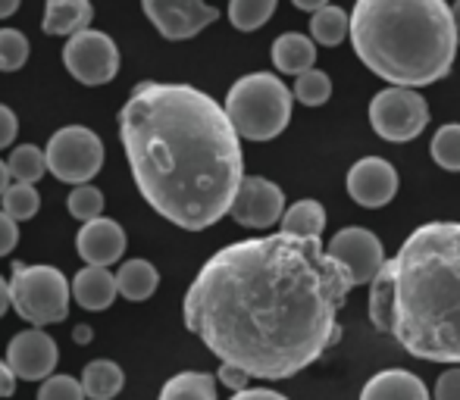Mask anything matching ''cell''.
I'll return each instance as SVG.
<instances>
[{
    "instance_id": "b9f144b4",
    "label": "cell",
    "mask_w": 460,
    "mask_h": 400,
    "mask_svg": "<svg viewBox=\"0 0 460 400\" xmlns=\"http://www.w3.org/2000/svg\"><path fill=\"white\" fill-rule=\"evenodd\" d=\"M19 4H22V0H0V19H10L13 13L19 10Z\"/></svg>"
},
{
    "instance_id": "8fae6325",
    "label": "cell",
    "mask_w": 460,
    "mask_h": 400,
    "mask_svg": "<svg viewBox=\"0 0 460 400\" xmlns=\"http://www.w3.org/2000/svg\"><path fill=\"white\" fill-rule=\"evenodd\" d=\"M329 257L341 263V266L351 273V279L358 285H369V282L379 275V269L385 266V248L369 229H341L332 235V241L326 244Z\"/></svg>"
},
{
    "instance_id": "d6986e66",
    "label": "cell",
    "mask_w": 460,
    "mask_h": 400,
    "mask_svg": "<svg viewBox=\"0 0 460 400\" xmlns=\"http://www.w3.org/2000/svg\"><path fill=\"white\" fill-rule=\"evenodd\" d=\"M316 63V44L314 38L301 35V31H285L273 41V66L282 75H301L314 69Z\"/></svg>"
},
{
    "instance_id": "4316f807",
    "label": "cell",
    "mask_w": 460,
    "mask_h": 400,
    "mask_svg": "<svg viewBox=\"0 0 460 400\" xmlns=\"http://www.w3.org/2000/svg\"><path fill=\"white\" fill-rule=\"evenodd\" d=\"M429 153L442 170L460 172V122H448L432 135Z\"/></svg>"
},
{
    "instance_id": "1f68e13d",
    "label": "cell",
    "mask_w": 460,
    "mask_h": 400,
    "mask_svg": "<svg viewBox=\"0 0 460 400\" xmlns=\"http://www.w3.org/2000/svg\"><path fill=\"white\" fill-rule=\"evenodd\" d=\"M85 388H82V378L73 376H50L44 378L38 400H85Z\"/></svg>"
},
{
    "instance_id": "277c9868",
    "label": "cell",
    "mask_w": 460,
    "mask_h": 400,
    "mask_svg": "<svg viewBox=\"0 0 460 400\" xmlns=\"http://www.w3.org/2000/svg\"><path fill=\"white\" fill-rule=\"evenodd\" d=\"M351 44L360 63L388 85L426 88L455 66V10L448 0H358Z\"/></svg>"
},
{
    "instance_id": "d4e9b609",
    "label": "cell",
    "mask_w": 460,
    "mask_h": 400,
    "mask_svg": "<svg viewBox=\"0 0 460 400\" xmlns=\"http://www.w3.org/2000/svg\"><path fill=\"white\" fill-rule=\"evenodd\" d=\"M10 176H13V182H29V185H35V182H41L44 178V172H50L48 170V153L41 151V147H35V144H19L16 151L10 153Z\"/></svg>"
},
{
    "instance_id": "e575fe53",
    "label": "cell",
    "mask_w": 460,
    "mask_h": 400,
    "mask_svg": "<svg viewBox=\"0 0 460 400\" xmlns=\"http://www.w3.org/2000/svg\"><path fill=\"white\" fill-rule=\"evenodd\" d=\"M436 400H460V370H448L436 382Z\"/></svg>"
},
{
    "instance_id": "7a4b0ae2",
    "label": "cell",
    "mask_w": 460,
    "mask_h": 400,
    "mask_svg": "<svg viewBox=\"0 0 460 400\" xmlns=\"http://www.w3.org/2000/svg\"><path fill=\"white\" fill-rule=\"evenodd\" d=\"M119 138L141 197L172 225L204 231L232 210L244 178L242 135L210 94L141 82L119 109Z\"/></svg>"
},
{
    "instance_id": "6da1fadb",
    "label": "cell",
    "mask_w": 460,
    "mask_h": 400,
    "mask_svg": "<svg viewBox=\"0 0 460 400\" xmlns=\"http://www.w3.org/2000/svg\"><path fill=\"white\" fill-rule=\"evenodd\" d=\"M358 288L320 238L288 231L217 250L185 294V326L254 378H291L339 344V313Z\"/></svg>"
},
{
    "instance_id": "f1b7e54d",
    "label": "cell",
    "mask_w": 460,
    "mask_h": 400,
    "mask_svg": "<svg viewBox=\"0 0 460 400\" xmlns=\"http://www.w3.org/2000/svg\"><path fill=\"white\" fill-rule=\"evenodd\" d=\"M4 210L10 213L16 222H25V219H31L38 213V206H41V197H38L35 185L29 182H13L10 188L4 191Z\"/></svg>"
},
{
    "instance_id": "ab89813d",
    "label": "cell",
    "mask_w": 460,
    "mask_h": 400,
    "mask_svg": "<svg viewBox=\"0 0 460 400\" xmlns=\"http://www.w3.org/2000/svg\"><path fill=\"white\" fill-rule=\"evenodd\" d=\"M291 4L304 13H316V10H323V6H329V0H291Z\"/></svg>"
},
{
    "instance_id": "cb8c5ba5",
    "label": "cell",
    "mask_w": 460,
    "mask_h": 400,
    "mask_svg": "<svg viewBox=\"0 0 460 400\" xmlns=\"http://www.w3.org/2000/svg\"><path fill=\"white\" fill-rule=\"evenodd\" d=\"M157 400H217V378L207 372H179L160 388Z\"/></svg>"
},
{
    "instance_id": "7c38bea8",
    "label": "cell",
    "mask_w": 460,
    "mask_h": 400,
    "mask_svg": "<svg viewBox=\"0 0 460 400\" xmlns=\"http://www.w3.org/2000/svg\"><path fill=\"white\" fill-rule=\"evenodd\" d=\"M229 216L244 229H270L282 222L285 216V195L276 182L261 176H244L238 185V195L232 200Z\"/></svg>"
},
{
    "instance_id": "30bf717a",
    "label": "cell",
    "mask_w": 460,
    "mask_h": 400,
    "mask_svg": "<svg viewBox=\"0 0 460 400\" xmlns=\"http://www.w3.org/2000/svg\"><path fill=\"white\" fill-rule=\"evenodd\" d=\"M141 10L166 41H188L219 19V10L204 0H141Z\"/></svg>"
},
{
    "instance_id": "ffe728a7",
    "label": "cell",
    "mask_w": 460,
    "mask_h": 400,
    "mask_svg": "<svg viewBox=\"0 0 460 400\" xmlns=\"http://www.w3.org/2000/svg\"><path fill=\"white\" fill-rule=\"evenodd\" d=\"M116 285H119V294L132 303L147 300L160 285V273L154 263L147 260H126L116 273Z\"/></svg>"
},
{
    "instance_id": "e0dca14e",
    "label": "cell",
    "mask_w": 460,
    "mask_h": 400,
    "mask_svg": "<svg viewBox=\"0 0 460 400\" xmlns=\"http://www.w3.org/2000/svg\"><path fill=\"white\" fill-rule=\"evenodd\" d=\"M94 19L92 0H48L41 29L57 38H73L85 31Z\"/></svg>"
},
{
    "instance_id": "83f0119b",
    "label": "cell",
    "mask_w": 460,
    "mask_h": 400,
    "mask_svg": "<svg viewBox=\"0 0 460 400\" xmlns=\"http://www.w3.org/2000/svg\"><path fill=\"white\" fill-rule=\"evenodd\" d=\"M332 98V79L323 69H307L295 79V100H301L304 107H323Z\"/></svg>"
},
{
    "instance_id": "d6a6232c",
    "label": "cell",
    "mask_w": 460,
    "mask_h": 400,
    "mask_svg": "<svg viewBox=\"0 0 460 400\" xmlns=\"http://www.w3.org/2000/svg\"><path fill=\"white\" fill-rule=\"evenodd\" d=\"M251 378H254V376H251L248 370H242V366H235V363H219V382H223L226 388L244 391V388H248Z\"/></svg>"
},
{
    "instance_id": "f546056e",
    "label": "cell",
    "mask_w": 460,
    "mask_h": 400,
    "mask_svg": "<svg viewBox=\"0 0 460 400\" xmlns=\"http://www.w3.org/2000/svg\"><path fill=\"white\" fill-rule=\"evenodd\" d=\"M29 60V38L16 29H0V73H16Z\"/></svg>"
},
{
    "instance_id": "8992f818",
    "label": "cell",
    "mask_w": 460,
    "mask_h": 400,
    "mask_svg": "<svg viewBox=\"0 0 460 400\" xmlns=\"http://www.w3.org/2000/svg\"><path fill=\"white\" fill-rule=\"evenodd\" d=\"M13 309L29 326H54L69 316V279L54 266H13Z\"/></svg>"
},
{
    "instance_id": "9c48e42d",
    "label": "cell",
    "mask_w": 460,
    "mask_h": 400,
    "mask_svg": "<svg viewBox=\"0 0 460 400\" xmlns=\"http://www.w3.org/2000/svg\"><path fill=\"white\" fill-rule=\"evenodd\" d=\"M63 66L69 69L75 82L82 85H107L119 75V48L110 35L97 29H85L79 35L66 38L63 48Z\"/></svg>"
},
{
    "instance_id": "52a82bcc",
    "label": "cell",
    "mask_w": 460,
    "mask_h": 400,
    "mask_svg": "<svg viewBox=\"0 0 460 400\" xmlns=\"http://www.w3.org/2000/svg\"><path fill=\"white\" fill-rule=\"evenodd\" d=\"M426 122H429V103L423 94H417V88L392 85L369 100V126L392 144L420 138Z\"/></svg>"
},
{
    "instance_id": "4dcf8cb0",
    "label": "cell",
    "mask_w": 460,
    "mask_h": 400,
    "mask_svg": "<svg viewBox=\"0 0 460 400\" xmlns=\"http://www.w3.org/2000/svg\"><path fill=\"white\" fill-rule=\"evenodd\" d=\"M66 206H69V216H75L79 222H92L103 213V195L94 188V185H75L73 195L66 197Z\"/></svg>"
},
{
    "instance_id": "836d02e7",
    "label": "cell",
    "mask_w": 460,
    "mask_h": 400,
    "mask_svg": "<svg viewBox=\"0 0 460 400\" xmlns=\"http://www.w3.org/2000/svg\"><path fill=\"white\" fill-rule=\"evenodd\" d=\"M19 244V222L6 210H0V257H6Z\"/></svg>"
},
{
    "instance_id": "3957f363",
    "label": "cell",
    "mask_w": 460,
    "mask_h": 400,
    "mask_svg": "<svg viewBox=\"0 0 460 400\" xmlns=\"http://www.w3.org/2000/svg\"><path fill=\"white\" fill-rule=\"evenodd\" d=\"M369 319L411 357L460 366V222H426L369 282Z\"/></svg>"
},
{
    "instance_id": "2e32d148",
    "label": "cell",
    "mask_w": 460,
    "mask_h": 400,
    "mask_svg": "<svg viewBox=\"0 0 460 400\" xmlns=\"http://www.w3.org/2000/svg\"><path fill=\"white\" fill-rule=\"evenodd\" d=\"M360 400H429L423 378L407 370H385L373 376L360 391Z\"/></svg>"
},
{
    "instance_id": "603a6c76",
    "label": "cell",
    "mask_w": 460,
    "mask_h": 400,
    "mask_svg": "<svg viewBox=\"0 0 460 400\" xmlns=\"http://www.w3.org/2000/svg\"><path fill=\"white\" fill-rule=\"evenodd\" d=\"M310 35H314L316 44H323V48H335V44H341L345 38H351V16H348L341 6H323V10L314 13V19H310Z\"/></svg>"
},
{
    "instance_id": "5bb4252c",
    "label": "cell",
    "mask_w": 460,
    "mask_h": 400,
    "mask_svg": "<svg viewBox=\"0 0 460 400\" xmlns=\"http://www.w3.org/2000/svg\"><path fill=\"white\" fill-rule=\"evenodd\" d=\"M348 195L367 210H379L398 195V172L388 160L364 157L348 170Z\"/></svg>"
},
{
    "instance_id": "ee69618b",
    "label": "cell",
    "mask_w": 460,
    "mask_h": 400,
    "mask_svg": "<svg viewBox=\"0 0 460 400\" xmlns=\"http://www.w3.org/2000/svg\"><path fill=\"white\" fill-rule=\"evenodd\" d=\"M451 10H455V25H457V44H460V0L455 6H451Z\"/></svg>"
},
{
    "instance_id": "ac0fdd59",
    "label": "cell",
    "mask_w": 460,
    "mask_h": 400,
    "mask_svg": "<svg viewBox=\"0 0 460 400\" xmlns=\"http://www.w3.org/2000/svg\"><path fill=\"white\" fill-rule=\"evenodd\" d=\"M119 294L116 285V273H110L107 266H85L82 273H75L73 279V300L85 309H107Z\"/></svg>"
},
{
    "instance_id": "f35d334b",
    "label": "cell",
    "mask_w": 460,
    "mask_h": 400,
    "mask_svg": "<svg viewBox=\"0 0 460 400\" xmlns=\"http://www.w3.org/2000/svg\"><path fill=\"white\" fill-rule=\"evenodd\" d=\"M10 307H13V298H10V282H6L4 275H0V316H4Z\"/></svg>"
},
{
    "instance_id": "74e56055",
    "label": "cell",
    "mask_w": 460,
    "mask_h": 400,
    "mask_svg": "<svg viewBox=\"0 0 460 400\" xmlns=\"http://www.w3.org/2000/svg\"><path fill=\"white\" fill-rule=\"evenodd\" d=\"M16 372H13L10 363H0V397H10L13 388H16Z\"/></svg>"
},
{
    "instance_id": "5b68a950",
    "label": "cell",
    "mask_w": 460,
    "mask_h": 400,
    "mask_svg": "<svg viewBox=\"0 0 460 400\" xmlns=\"http://www.w3.org/2000/svg\"><path fill=\"white\" fill-rule=\"evenodd\" d=\"M295 91L285 88V82L273 73L242 75L226 94V113L238 135L248 141H273L285 132L291 119Z\"/></svg>"
},
{
    "instance_id": "484cf974",
    "label": "cell",
    "mask_w": 460,
    "mask_h": 400,
    "mask_svg": "<svg viewBox=\"0 0 460 400\" xmlns=\"http://www.w3.org/2000/svg\"><path fill=\"white\" fill-rule=\"evenodd\" d=\"M279 0H229V22L238 31H257L270 22Z\"/></svg>"
},
{
    "instance_id": "8d00e7d4",
    "label": "cell",
    "mask_w": 460,
    "mask_h": 400,
    "mask_svg": "<svg viewBox=\"0 0 460 400\" xmlns=\"http://www.w3.org/2000/svg\"><path fill=\"white\" fill-rule=\"evenodd\" d=\"M232 400H288V397H282L279 391H270V388H244V391H235Z\"/></svg>"
},
{
    "instance_id": "9a60e30c",
    "label": "cell",
    "mask_w": 460,
    "mask_h": 400,
    "mask_svg": "<svg viewBox=\"0 0 460 400\" xmlns=\"http://www.w3.org/2000/svg\"><path fill=\"white\" fill-rule=\"evenodd\" d=\"M75 248H79V257L88 266H113L126 254V231L113 219L97 216L79 229Z\"/></svg>"
},
{
    "instance_id": "7bdbcfd3",
    "label": "cell",
    "mask_w": 460,
    "mask_h": 400,
    "mask_svg": "<svg viewBox=\"0 0 460 400\" xmlns=\"http://www.w3.org/2000/svg\"><path fill=\"white\" fill-rule=\"evenodd\" d=\"M92 326H75V332H73V338L79 341V344H88V341H92Z\"/></svg>"
},
{
    "instance_id": "d590c367",
    "label": "cell",
    "mask_w": 460,
    "mask_h": 400,
    "mask_svg": "<svg viewBox=\"0 0 460 400\" xmlns=\"http://www.w3.org/2000/svg\"><path fill=\"white\" fill-rule=\"evenodd\" d=\"M16 128H19L16 113H13L10 107H4V103H0V151L13 144V138H16Z\"/></svg>"
},
{
    "instance_id": "4fadbf2b",
    "label": "cell",
    "mask_w": 460,
    "mask_h": 400,
    "mask_svg": "<svg viewBox=\"0 0 460 400\" xmlns=\"http://www.w3.org/2000/svg\"><path fill=\"white\" fill-rule=\"evenodd\" d=\"M57 360H60L57 341L38 326L19 332L10 341V347H6V363L25 382H44V378H50L57 370Z\"/></svg>"
},
{
    "instance_id": "7402d4cb",
    "label": "cell",
    "mask_w": 460,
    "mask_h": 400,
    "mask_svg": "<svg viewBox=\"0 0 460 400\" xmlns=\"http://www.w3.org/2000/svg\"><path fill=\"white\" fill-rule=\"evenodd\" d=\"M282 231L297 238H320L326 231V210L320 200H297L285 210Z\"/></svg>"
},
{
    "instance_id": "60d3db41",
    "label": "cell",
    "mask_w": 460,
    "mask_h": 400,
    "mask_svg": "<svg viewBox=\"0 0 460 400\" xmlns=\"http://www.w3.org/2000/svg\"><path fill=\"white\" fill-rule=\"evenodd\" d=\"M13 185V176H10V163H4L0 160V197H4V191Z\"/></svg>"
},
{
    "instance_id": "44dd1931",
    "label": "cell",
    "mask_w": 460,
    "mask_h": 400,
    "mask_svg": "<svg viewBox=\"0 0 460 400\" xmlns=\"http://www.w3.org/2000/svg\"><path fill=\"white\" fill-rule=\"evenodd\" d=\"M126 385V372L113 360H92L82 370V388L92 400H113Z\"/></svg>"
},
{
    "instance_id": "ba28073f",
    "label": "cell",
    "mask_w": 460,
    "mask_h": 400,
    "mask_svg": "<svg viewBox=\"0 0 460 400\" xmlns=\"http://www.w3.org/2000/svg\"><path fill=\"white\" fill-rule=\"evenodd\" d=\"M48 170L54 178L66 185H85L101 172L103 144L101 138L85 126H66L54 132L48 144Z\"/></svg>"
}]
</instances>
